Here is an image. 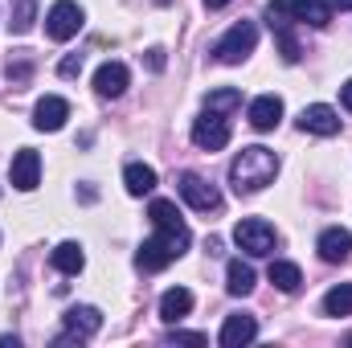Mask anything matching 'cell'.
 <instances>
[{"label": "cell", "instance_id": "obj_1", "mask_svg": "<svg viewBox=\"0 0 352 348\" xmlns=\"http://www.w3.org/2000/svg\"><path fill=\"white\" fill-rule=\"evenodd\" d=\"M274 176H278V156H274L270 148H263V144L242 148V152L234 156V164H230V184H234L238 197L263 193Z\"/></svg>", "mask_w": 352, "mask_h": 348}, {"label": "cell", "instance_id": "obj_2", "mask_svg": "<svg viewBox=\"0 0 352 348\" xmlns=\"http://www.w3.org/2000/svg\"><path fill=\"white\" fill-rule=\"evenodd\" d=\"M188 242H192V234H188V226H180V230H156V238H148L140 250H135V266L140 270H164L168 262H176L184 250H188Z\"/></svg>", "mask_w": 352, "mask_h": 348}, {"label": "cell", "instance_id": "obj_3", "mask_svg": "<svg viewBox=\"0 0 352 348\" xmlns=\"http://www.w3.org/2000/svg\"><path fill=\"white\" fill-rule=\"evenodd\" d=\"M254 45H258V25H254V21H238V25H230L226 37L213 45V58L226 62V66H238V62H246V58L254 54Z\"/></svg>", "mask_w": 352, "mask_h": 348}, {"label": "cell", "instance_id": "obj_4", "mask_svg": "<svg viewBox=\"0 0 352 348\" xmlns=\"http://www.w3.org/2000/svg\"><path fill=\"white\" fill-rule=\"evenodd\" d=\"M266 25H270V33H274V41H278V54H283V62L287 66H295L299 58H303V50H299V41H295V17H291V8H287V0H270L266 4Z\"/></svg>", "mask_w": 352, "mask_h": 348}, {"label": "cell", "instance_id": "obj_5", "mask_svg": "<svg viewBox=\"0 0 352 348\" xmlns=\"http://www.w3.org/2000/svg\"><path fill=\"white\" fill-rule=\"evenodd\" d=\"M234 242H238V250H246L250 259H266V254L274 250V226L263 221V217H242V221L234 226Z\"/></svg>", "mask_w": 352, "mask_h": 348}, {"label": "cell", "instance_id": "obj_6", "mask_svg": "<svg viewBox=\"0 0 352 348\" xmlns=\"http://www.w3.org/2000/svg\"><path fill=\"white\" fill-rule=\"evenodd\" d=\"M82 21H87L82 4H74V0H58V4L45 12V33H50L54 41H70V37H78Z\"/></svg>", "mask_w": 352, "mask_h": 348}, {"label": "cell", "instance_id": "obj_7", "mask_svg": "<svg viewBox=\"0 0 352 348\" xmlns=\"http://www.w3.org/2000/svg\"><path fill=\"white\" fill-rule=\"evenodd\" d=\"M192 144L201 152H221L230 144V119L217 115V111H205L197 123H192Z\"/></svg>", "mask_w": 352, "mask_h": 348}, {"label": "cell", "instance_id": "obj_8", "mask_svg": "<svg viewBox=\"0 0 352 348\" xmlns=\"http://www.w3.org/2000/svg\"><path fill=\"white\" fill-rule=\"evenodd\" d=\"M180 197L197 209V213H213V209H221V193H217V184H209L205 176L197 173H180Z\"/></svg>", "mask_w": 352, "mask_h": 348}, {"label": "cell", "instance_id": "obj_9", "mask_svg": "<svg viewBox=\"0 0 352 348\" xmlns=\"http://www.w3.org/2000/svg\"><path fill=\"white\" fill-rule=\"evenodd\" d=\"M102 328V312L98 307H70L66 312V332L58 336V345H82V340H90L94 332Z\"/></svg>", "mask_w": 352, "mask_h": 348}, {"label": "cell", "instance_id": "obj_10", "mask_svg": "<svg viewBox=\"0 0 352 348\" xmlns=\"http://www.w3.org/2000/svg\"><path fill=\"white\" fill-rule=\"evenodd\" d=\"M8 180H12V188L33 193V188L41 184V156H37L33 148H21V152L12 156V164H8Z\"/></svg>", "mask_w": 352, "mask_h": 348}, {"label": "cell", "instance_id": "obj_11", "mask_svg": "<svg viewBox=\"0 0 352 348\" xmlns=\"http://www.w3.org/2000/svg\"><path fill=\"white\" fill-rule=\"evenodd\" d=\"M70 119V102L62 94H45L37 107H33V127L37 131H62Z\"/></svg>", "mask_w": 352, "mask_h": 348}, {"label": "cell", "instance_id": "obj_12", "mask_svg": "<svg viewBox=\"0 0 352 348\" xmlns=\"http://www.w3.org/2000/svg\"><path fill=\"white\" fill-rule=\"evenodd\" d=\"M299 127L311 131V135H336L340 131V115L328 102H311V107L299 111Z\"/></svg>", "mask_w": 352, "mask_h": 348}, {"label": "cell", "instance_id": "obj_13", "mask_svg": "<svg viewBox=\"0 0 352 348\" xmlns=\"http://www.w3.org/2000/svg\"><path fill=\"white\" fill-rule=\"evenodd\" d=\"M258 336V320L254 316H246V312H238V316H226V324H221V348H242L250 345Z\"/></svg>", "mask_w": 352, "mask_h": 348}, {"label": "cell", "instance_id": "obj_14", "mask_svg": "<svg viewBox=\"0 0 352 348\" xmlns=\"http://www.w3.org/2000/svg\"><path fill=\"white\" fill-rule=\"evenodd\" d=\"M131 83V70L123 66V62H102L98 70H94V90L102 94V98H119L123 90Z\"/></svg>", "mask_w": 352, "mask_h": 348}, {"label": "cell", "instance_id": "obj_15", "mask_svg": "<svg viewBox=\"0 0 352 348\" xmlns=\"http://www.w3.org/2000/svg\"><path fill=\"white\" fill-rule=\"evenodd\" d=\"M246 115H250V127H254V131H274L278 119H283V98H278V94H258Z\"/></svg>", "mask_w": 352, "mask_h": 348}, {"label": "cell", "instance_id": "obj_16", "mask_svg": "<svg viewBox=\"0 0 352 348\" xmlns=\"http://www.w3.org/2000/svg\"><path fill=\"white\" fill-rule=\"evenodd\" d=\"M316 250H320V259L324 262H344L352 254V234L344 230V226H328V230L320 234Z\"/></svg>", "mask_w": 352, "mask_h": 348}, {"label": "cell", "instance_id": "obj_17", "mask_svg": "<svg viewBox=\"0 0 352 348\" xmlns=\"http://www.w3.org/2000/svg\"><path fill=\"white\" fill-rule=\"evenodd\" d=\"M291 17L299 25H311V29H328L332 25V4L328 0H287Z\"/></svg>", "mask_w": 352, "mask_h": 348}, {"label": "cell", "instance_id": "obj_18", "mask_svg": "<svg viewBox=\"0 0 352 348\" xmlns=\"http://www.w3.org/2000/svg\"><path fill=\"white\" fill-rule=\"evenodd\" d=\"M188 312H192V291L188 287H168L160 295V320L164 324H180Z\"/></svg>", "mask_w": 352, "mask_h": 348}, {"label": "cell", "instance_id": "obj_19", "mask_svg": "<svg viewBox=\"0 0 352 348\" xmlns=\"http://www.w3.org/2000/svg\"><path fill=\"white\" fill-rule=\"evenodd\" d=\"M254 283H258V274H254V266L250 262H242V259H230L226 262V291L230 295H250L254 291Z\"/></svg>", "mask_w": 352, "mask_h": 348}, {"label": "cell", "instance_id": "obj_20", "mask_svg": "<svg viewBox=\"0 0 352 348\" xmlns=\"http://www.w3.org/2000/svg\"><path fill=\"white\" fill-rule=\"evenodd\" d=\"M123 184H127V193H131V197H148V193L160 184V176H156V168H152V164L131 160V164L123 168Z\"/></svg>", "mask_w": 352, "mask_h": 348}, {"label": "cell", "instance_id": "obj_21", "mask_svg": "<svg viewBox=\"0 0 352 348\" xmlns=\"http://www.w3.org/2000/svg\"><path fill=\"white\" fill-rule=\"evenodd\" d=\"M50 262H54V270H62V274H78V270L87 266V254H82L78 242H58L54 254H50Z\"/></svg>", "mask_w": 352, "mask_h": 348}, {"label": "cell", "instance_id": "obj_22", "mask_svg": "<svg viewBox=\"0 0 352 348\" xmlns=\"http://www.w3.org/2000/svg\"><path fill=\"white\" fill-rule=\"evenodd\" d=\"M266 279H270V283H274L278 291H287V295L303 287V270H299L295 262H283V259H278V262H270V270H266Z\"/></svg>", "mask_w": 352, "mask_h": 348}, {"label": "cell", "instance_id": "obj_23", "mask_svg": "<svg viewBox=\"0 0 352 348\" xmlns=\"http://www.w3.org/2000/svg\"><path fill=\"white\" fill-rule=\"evenodd\" d=\"M33 21H37V0H12V4H8V29H12L16 37L29 33Z\"/></svg>", "mask_w": 352, "mask_h": 348}, {"label": "cell", "instance_id": "obj_24", "mask_svg": "<svg viewBox=\"0 0 352 348\" xmlns=\"http://www.w3.org/2000/svg\"><path fill=\"white\" fill-rule=\"evenodd\" d=\"M148 217H152L156 230H180V226H184V221H180V209H176L173 201H164V197H156V201L148 205Z\"/></svg>", "mask_w": 352, "mask_h": 348}, {"label": "cell", "instance_id": "obj_25", "mask_svg": "<svg viewBox=\"0 0 352 348\" xmlns=\"http://www.w3.org/2000/svg\"><path fill=\"white\" fill-rule=\"evenodd\" d=\"M324 316H352V283H340L324 295Z\"/></svg>", "mask_w": 352, "mask_h": 348}, {"label": "cell", "instance_id": "obj_26", "mask_svg": "<svg viewBox=\"0 0 352 348\" xmlns=\"http://www.w3.org/2000/svg\"><path fill=\"white\" fill-rule=\"evenodd\" d=\"M238 107H242V94L234 87H221L205 98V111H217V115H230V111H238Z\"/></svg>", "mask_w": 352, "mask_h": 348}, {"label": "cell", "instance_id": "obj_27", "mask_svg": "<svg viewBox=\"0 0 352 348\" xmlns=\"http://www.w3.org/2000/svg\"><path fill=\"white\" fill-rule=\"evenodd\" d=\"M4 74H8V83H12V87H29V78H33V62H29L25 54H16V58H8Z\"/></svg>", "mask_w": 352, "mask_h": 348}, {"label": "cell", "instance_id": "obj_28", "mask_svg": "<svg viewBox=\"0 0 352 348\" xmlns=\"http://www.w3.org/2000/svg\"><path fill=\"white\" fill-rule=\"evenodd\" d=\"M58 74H62V78H78V74H82V54H66V58L58 62Z\"/></svg>", "mask_w": 352, "mask_h": 348}, {"label": "cell", "instance_id": "obj_29", "mask_svg": "<svg viewBox=\"0 0 352 348\" xmlns=\"http://www.w3.org/2000/svg\"><path fill=\"white\" fill-rule=\"evenodd\" d=\"M168 345H205V336H201V332H180V328H176V332H168Z\"/></svg>", "mask_w": 352, "mask_h": 348}, {"label": "cell", "instance_id": "obj_30", "mask_svg": "<svg viewBox=\"0 0 352 348\" xmlns=\"http://www.w3.org/2000/svg\"><path fill=\"white\" fill-rule=\"evenodd\" d=\"M148 66L160 74V70H164V50H148Z\"/></svg>", "mask_w": 352, "mask_h": 348}, {"label": "cell", "instance_id": "obj_31", "mask_svg": "<svg viewBox=\"0 0 352 348\" xmlns=\"http://www.w3.org/2000/svg\"><path fill=\"white\" fill-rule=\"evenodd\" d=\"M340 102H344V107L352 111V78L344 83V87H340Z\"/></svg>", "mask_w": 352, "mask_h": 348}, {"label": "cell", "instance_id": "obj_32", "mask_svg": "<svg viewBox=\"0 0 352 348\" xmlns=\"http://www.w3.org/2000/svg\"><path fill=\"white\" fill-rule=\"evenodd\" d=\"M328 4H332V8H340V12H349V8H352V0H328Z\"/></svg>", "mask_w": 352, "mask_h": 348}, {"label": "cell", "instance_id": "obj_33", "mask_svg": "<svg viewBox=\"0 0 352 348\" xmlns=\"http://www.w3.org/2000/svg\"><path fill=\"white\" fill-rule=\"evenodd\" d=\"M230 0H205V8H226Z\"/></svg>", "mask_w": 352, "mask_h": 348}]
</instances>
